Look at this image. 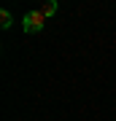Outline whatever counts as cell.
<instances>
[{"instance_id": "obj_2", "label": "cell", "mask_w": 116, "mask_h": 121, "mask_svg": "<svg viewBox=\"0 0 116 121\" xmlns=\"http://www.w3.org/2000/svg\"><path fill=\"white\" fill-rule=\"evenodd\" d=\"M11 24H14V19H11V11H0V27H3V30H8Z\"/></svg>"}, {"instance_id": "obj_3", "label": "cell", "mask_w": 116, "mask_h": 121, "mask_svg": "<svg viewBox=\"0 0 116 121\" xmlns=\"http://www.w3.org/2000/svg\"><path fill=\"white\" fill-rule=\"evenodd\" d=\"M41 13H43L46 19H49V16H54V13H57V3H54V0H49V3L41 8Z\"/></svg>"}, {"instance_id": "obj_1", "label": "cell", "mask_w": 116, "mask_h": 121, "mask_svg": "<svg viewBox=\"0 0 116 121\" xmlns=\"http://www.w3.org/2000/svg\"><path fill=\"white\" fill-rule=\"evenodd\" d=\"M43 24H46V16H43L41 11H30L24 19H22V30H24L27 35H35L43 30Z\"/></svg>"}]
</instances>
